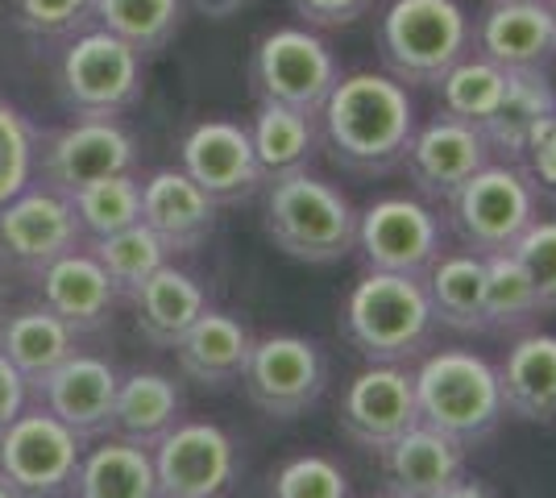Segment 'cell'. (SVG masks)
I'll return each mask as SVG.
<instances>
[{
	"label": "cell",
	"instance_id": "6da1fadb",
	"mask_svg": "<svg viewBox=\"0 0 556 498\" xmlns=\"http://www.w3.org/2000/svg\"><path fill=\"white\" fill-rule=\"evenodd\" d=\"M316 117L328 158L349 175L370 179L403 166L407 142L419 125L407 84H399L387 72L341 75Z\"/></svg>",
	"mask_w": 556,
	"mask_h": 498
},
{
	"label": "cell",
	"instance_id": "7a4b0ae2",
	"mask_svg": "<svg viewBox=\"0 0 556 498\" xmlns=\"http://www.w3.org/2000/svg\"><path fill=\"white\" fill-rule=\"evenodd\" d=\"M341 332L370 366H412L432 354L441 324L424 279L366 270L341 308Z\"/></svg>",
	"mask_w": 556,
	"mask_h": 498
},
{
	"label": "cell",
	"instance_id": "3957f363",
	"mask_svg": "<svg viewBox=\"0 0 556 498\" xmlns=\"http://www.w3.org/2000/svg\"><path fill=\"white\" fill-rule=\"evenodd\" d=\"M416 407L419 424L437 427L465 452L490 440L507 420L498 370L473 349H437L416 366Z\"/></svg>",
	"mask_w": 556,
	"mask_h": 498
},
{
	"label": "cell",
	"instance_id": "277c9868",
	"mask_svg": "<svg viewBox=\"0 0 556 498\" xmlns=\"http://www.w3.org/2000/svg\"><path fill=\"white\" fill-rule=\"evenodd\" d=\"M266 238L287 258L328 266L353 254L357 245V208L341 188L307 170L266 183Z\"/></svg>",
	"mask_w": 556,
	"mask_h": 498
},
{
	"label": "cell",
	"instance_id": "5b68a950",
	"mask_svg": "<svg viewBox=\"0 0 556 498\" xmlns=\"http://www.w3.org/2000/svg\"><path fill=\"white\" fill-rule=\"evenodd\" d=\"M469 50L473 22L462 0H391L378 22L382 67L407 88H437Z\"/></svg>",
	"mask_w": 556,
	"mask_h": 498
},
{
	"label": "cell",
	"instance_id": "8992f818",
	"mask_svg": "<svg viewBox=\"0 0 556 498\" xmlns=\"http://www.w3.org/2000/svg\"><path fill=\"white\" fill-rule=\"evenodd\" d=\"M448 225L469 254H510V245L540 220V191L519 163H486L444 204Z\"/></svg>",
	"mask_w": 556,
	"mask_h": 498
},
{
	"label": "cell",
	"instance_id": "52a82bcc",
	"mask_svg": "<svg viewBox=\"0 0 556 498\" xmlns=\"http://www.w3.org/2000/svg\"><path fill=\"white\" fill-rule=\"evenodd\" d=\"M337 79H341L337 50L312 25L266 29L250 54V88L257 104H287L303 113H320Z\"/></svg>",
	"mask_w": 556,
	"mask_h": 498
},
{
	"label": "cell",
	"instance_id": "ba28073f",
	"mask_svg": "<svg viewBox=\"0 0 556 498\" xmlns=\"http://www.w3.org/2000/svg\"><path fill=\"white\" fill-rule=\"evenodd\" d=\"M63 104L84 120H116L141 100V54L109 29L79 34L59 67Z\"/></svg>",
	"mask_w": 556,
	"mask_h": 498
},
{
	"label": "cell",
	"instance_id": "9c48e42d",
	"mask_svg": "<svg viewBox=\"0 0 556 498\" xmlns=\"http://www.w3.org/2000/svg\"><path fill=\"white\" fill-rule=\"evenodd\" d=\"M357 258L366 270L428 279L444 258V220L428 200L382 195L366 213H357Z\"/></svg>",
	"mask_w": 556,
	"mask_h": 498
},
{
	"label": "cell",
	"instance_id": "30bf717a",
	"mask_svg": "<svg viewBox=\"0 0 556 498\" xmlns=\"http://www.w3.org/2000/svg\"><path fill=\"white\" fill-rule=\"evenodd\" d=\"M241 386L250 404L266 411L270 420H300L325 399L328 361L316 341L295 336V332L254 336Z\"/></svg>",
	"mask_w": 556,
	"mask_h": 498
},
{
	"label": "cell",
	"instance_id": "8fae6325",
	"mask_svg": "<svg viewBox=\"0 0 556 498\" xmlns=\"http://www.w3.org/2000/svg\"><path fill=\"white\" fill-rule=\"evenodd\" d=\"M84 440L47 407L22 411L0 432V477L17 498H59L79 474Z\"/></svg>",
	"mask_w": 556,
	"mask_h": 498
},
{
	"label": "cell",
	"instance_id": "7c38bea8",
	"mask_svg": "<svg viewBox=\"0 0 556 498\" xmlns=\"http://www.w3.org/2000/svg\"><path fill=\"white\" fill-rule=\"evenodd\" d=\"M159 498H220L237 474V445L208 420H179L150 452Z\"/></svg>",
	"mask_w": 556,
	"mask_h": 498
},
{
	"label": "cell",
	"instance_id": "4fadbf2b",
	"mask_svg": "<svg viewBox=\"0 0 556 498\" xmlns=\"http://www.w3.org/2000/svg\"><path fill=\"white\" fill-rule=\"evenodd\" d=\"M486 163H494L486 133L478 125L448 117L441 108H437V117L416 125L407 154H403V170L416 183L419 200H428V204H448L465 179L478 175Z\"/></svg>",
	"mask_w": 556,
	"mask_h": 498
},
{
	"label": "cell",
	"instance_id": "5bb4252c",
	"mask_svg": "<svg viewBox=\"0 0 556 498\" xmlns=\"http://www.w3.org/2000/svg\"><path fill=\"white\" fill-rule=\"evenodd\" d=\"M179 170L212 204H245L266 188L250 129L237 120H200L179 145Z\"/></svg>",
	"mask_w": 556,
	"mask_h": 498
},
{
	"label": "cell",
	"instance_id": "9a60e30c",
	"mask_svg": "<svg viewBox=\"0 0 556 498\" xmlns=\"http://www.w3.org/2000/svg\"><path fill=\"white\" fill-rule=\"evenodd\" d=\"M337 424L357 449L382 452L394 436L419 424L416 407V370L412 366H366L345 386Z\"/></svg>",
	"mask_w": 556,
	"mask_h": 498
},
{
	"label": "cell",
	"instance_id": "2e32d148",
	"mask_svg": "<svg viewBox=\"0 0 556 498\" xmlns=\"http://www.w3.org/2000/svg\"><path fill=\"white\" fill-rule=\"evenodd\" d=\"M138 166V145L116 120H75L42 142V179L59 195H75L104 175H125Z\"/></svg>",
	"mask_w": 556,
	"mask_h": 498
},
{
	"label": "cell",
	"instance_id": "e0dca14e",
	"mask_svg": "<svg viewBox=\"0 0 556 498\" xmlns=\"http://www.w3.org/2000/svg\"><path fill=\"white\" fill-rule=\"evenodd\" d=\"M473 54L503 72H548L556 63V22L548 0L490 4L473 22Z\"/></svg>",
	"mask_w": 556,
	"mask_h": 498
},
{
	"label": "cell",
	"instance_id": "ac0fdd59",
	"mask_svg": "<svg viewBox=\"0 0 556 498\" xmlns=\"http://www.w3.org/2000/svg\"><path fill=\"white\" fill-rule=\"evenodd\" d=\"M79 238L84 229L71 200L50 188L22 191L0 208V245L29 270H42L47 261L79 250Z\"/></svg>",
	"mask_w": 556,
	"mask_h": 498
},
{
	"label": "cell",
	"instance_id": "d6986e66",
	"mask_svg": "<svg viewBox=\"0 0 556 498\" xmlns=\"http://www.w3.org/2000/svg\"><path fill=\"white\" fill-rule=\"evenodd\" d=\"M116 370L109 361L88 354H71L42 386H38V399L47 407L54 420L79 436V440H92L104 436L113 427V404H116Z\"/></svg>",
	"mask_w": 556,
	"mask_h": 498
},
{
	"label": "cell",
	"instance_id": "ffe728a7",
	"mask_svg": "<svg viewBox=\"0 0 556 498\" xmlns=\"http://www.w3.org/2000/svg\"><path fill=\"white\" fill-rule=\"evenodd\" d=\"M378 457L394 498H437L465 474V449L428 424H412Z\"/></svg>",
	"mask_w": 556,
	"mask_h": 498
},
{
	"label": "cell",
	"instance_id": "44dd1931",
	"mask_svg": "<svg viewBox=\"0 0 556 498\" xmlns=\"http://www.w3.org/2000/svg\"><path fill=\"white\" fill-rule=\"evenodd\" d=\"M141 225L163 241L170 254H191L216 229V204L184 170L166 166L141 183Z\"/></svg>",
	"mask_w": 556,
	"mask_h": 498
},
{
	"label": "cell",
	"instance_id": "7402d4cb",
	"mask_svg": "<svg viewBox=\"0 0 556 498\" xmlns=\"http://www.w3.org/2000/svg\"><path fill=\"white\" fill-rule=\"evenodd\" d=\"M38 283H42V308L54 311L75 336L109 324L116 291L109 283V274H104V266L92 254L71 250L63 258L47 261L38 270Z\"/></svg>",
	"mask_w": 556,
	"mask_h": 498
},
{
	"label": "cell",
	"instance_id": "603a6c76",
	"mask_svg": "<svg viewBox=\"0 0 556 498\" xmlns=\"http://www.w3.org/2000/svg\"><path fill=\"white\" fill-rule=\"evenodd\" d=\"M507 416L523 424H556V336L553 332H519L507 357L494 366Z\"/></svg>",
	"mask_w": 556,
	"mask_h": 498
},
{
	"label": "cell",
	"instance_id": "cb8c5ba5",
	"mask_svg": "<svg viewBox=\"0 0 556 498\" xmlns=\"http://www.w3.org/2000/svg\"><path fill=\"white\" fill-rule=\"evenodd\" d=\"M250 349H254V332L245 329L237 316H229V311H204L175 341V361H179L184 379L200 382L208 391H225L232 382H241Z\"/></svg>",
	"mask_w": 556,
	"mask_h": 498
},
{
	"label": "cell",
	"instance_id": "d4e9b609",
	"mask_svg": "<svg viewBox=\"0 0 556 498\" xmlns=\"http://www.w3.org/2000/svg\"><path fill=\"white\" fill-rule=\"evenodd\" d=\"M184 420V391L179 382L166 374H129L116 382V404H113V432L116 440L138 445V449H154L170 427Z\"/></svg>",
	"mask_w": 556,
	"mask_h": 498
},
{
	"label": "cell",
	"instance_id": "484cf974",
	"mask_svg": "<svg viewBox=\"0 0 556 498\" xmlns=\"http://www.w3.org/2000/svg\"><path fill=\"white\" fill-rule=\"evenodd\" d=\"M129 304L138 311L141 341H150L154 349H175V341L208 311L204 286L195 283L187 270H175L170 261L159 266V270L138 286V295H134Z\"/></svg>",
	"mask_w": 556,
	"mask_h": 498
},
{
	"label": "cell",
	"instance_id": "4316f807",
	"mask_svg": "<svg viewBox=\"0 0 556 498\" xmlns=\"http://www.w3.org/2000/svg\"><path fill=\"white\" fill-rule=\"evenodd\" d=\"M250 142H254L257 166L270 179L307 170L312 158L320 154V117L303 113V108H287V104H257L254 125H250Z\"/></svg>",
	"mask_w": 556,
	"mask_h": 498
},
{
	"label": "cell",
	"instance_id": "83f0119b",
	"mask_svg": "<svg viewBox=\"0 0 556 498\" xmlns=\"http://www.w3.org/2000/svg\"><path fill=\"white\" fill-rule=\"evenodd\" d=\"M556 113V88L548 72H507V92L503 104L486 120V142L503 163H519L535 129Z\"/></svg>",
	"mask_w": 556,
	"mask_h": 498
},
{
	"label": "cell",
	"instance_id": "f1b7e54d",
	"mask_svg": "<svg viewBox=\"0 0 556 498\" xmlns=\"http://www.w3.org/2000/svg\"><path fill=\"white\" fill-rule=\"evenodd\" d=\"M0 354L17 366L25 386H42V382L75 354V332L47 308H25L9 316V324L0 329Z\"/></svg>",
	"mask_w": 556,
	"mask_h": 498
},
{
	"label": "cell",
	"instance_id": "f546056e",
	"mask_svg": "<svg viewBox=\"0 0 556 498\" xmlns=\"http://www.w3.org/2000/svg\"><path fill=\"white\" fill-rule=\"evenodd\" d=\"M428 299L437 311V324L462 336H486L482 329V291H486V258L482 254H444L428 270Z\"/></svg>",
	"mask_w": 556,
	"mask_h": 498
},
{
	"label": "cell",
	"instance_id": "4dcf8cb0",
	"mask_svg": "<svg viewBox=\"0 0 556 498\" xmlns=\"http://www.w3.org/2000/svg\"><path fill=\"white\" fill-rule=\"evenodd\" d=\"M79 498H159L154 482V461L150 449L125 445V440H104L79 461L75 474Z\"/></svg>",
	"mask_w": 556,
	"mask_h": 498
},
{
	"label": "cell",
	"instance_id": "1f68e13d",
	"mask_svg": "<svg viewBox=\"0 0 556 498\" xmlns=\"http://www.w3.org/2000/svg\"><path fill=\"white\" fill-rule=\"evenodd\" d=\"M184 0H92V22L138 54H159L184 29Z\"/></svg>",
	"mask_w": 556,
	"mask_h": 498
},
{
	"label": "cell",
	"instance_id": "d6a6232c",
	"mask_svg": "<svg viewBox=\"0 0 556 498\" xmlns=\"http://www.w3.org/2000/svg\"><path fill=\"white\" fill-rule=\"evenodd\" d=\"M540 299L532 279L510 254L486 258V291H482V329L490 336H519L540 320Z\"/></svg>",
	"mask_w": 556,
	"mask_h": 498
},
{
	"label": "cell",
	"instance_id": "836d02e7",
	"mask_svg": "<svg viewBox=\"0 0 556 498\" xmlns=\"http://www.w3.org/2000/svg\"><path fill=\"white\" fill-rule=\"evenodd\" d=\"M437 92H441V113L486 129V120L494 117V108L503 104V92H507V72L469 50L462 63L444 72Z\"/></svg>",
	"mask_w": 556,
	"mask_h": 498
},
{
	"label": "cell",
	"instance_id": "e575fe53",
	"mask_svg": "<svg viewBox=\"0 0 556 498\" xmlns=\"http://www.w3.org/2000/svg\"><path fill=\"white\" fill-rule=\"evenodd\" d=\"M92 258L104 266V274H109V283H113L116 299H134L138 295V286L166 266L170 258V250H166L163 241L154 238L141 220L134 225H125V229H116L109 238H92Z\"/></svg>",
	"mask_w": 556,
	"mask_h": 498
},
{
	"label": "cell",
	"instance_id": "d590c367",
	"mask_svg": "<svg viewBox=\"0 0 556 498\" xmlns=\"http://www.w3.org/2000/svg\"><path fill=\"white\" fill-rule=\"evenodd\" d=\"M75 220L88 238H109L116 229L141 220V183L134 179V170L125 175H104L88 188H79L75 195H67Z\"/></svg>",
	"mask_w": 556,
	"mask_h": 498
},
{
	"label": "cell",
	"instance_id": "8d00e7d4",
	"mask_svg": "<svg viewBox=\"0 0 556 498\" xmlns=\"http://www.w3.org/2000/svg\"><path fill=\"white\" fill-rule=\"evenodd\" d=\"M270 498H353V486L332 457L303 452V457H291L275 470Z\"/></svg>",
	"mask_w": 556,
	"mask_h": 498
},
{
	"label": "cell",
	"instance_id": "74e56055",
	"mask_svg": "<svg viewBox=\"0 0 556 498\" xmlns=\"http://www.w3.org/2000/svg\"><path fill=\"white\" fill-rule=\"evenodd\" d=\"M510 258L532 279L540 311H556V220H535L532 229L510 245Z\"/></svg>",
	"mask_w": 556,
	"mask_h": 498
},
{
	"label": "cell",
	"instance_id": "f35d334b",
	"mask_svg": "<svg viewBox=\"0 0 556 498\" xmlns=\"http://www.w3.org/2000/svg\"><path fill=\"white\" fill-rule=\"evenodd\" d=\"M34 175V133L17 108L0 100V208L22 195Z\"/></svg>",
	"mask_w": 556,
	"mask_h": 498
},
{
	"label": "cell",
	"instance_id": "ab89813d",
	"mask_svg": "<svg viewBox=\"0 0 556 498\" xmlns=\"http://www.w3.org/2000/svg\"><path fill=\"white\" fill-rule=\"evenodd\" d=\"M17 22L38 38H71L92 22V0H17Z\"/></svg>",
	"mask_w": 556,
	"mask_h": 498
},
{
	"label": "cell",
	"instance_id": "60d3db41",
	"mask_svg": "<svg viewBox=\"0 0 556 498\" xmlns=\"http://www.w3.org/2000/svg\"><path fill=\"white\" fill-rule=\"evenodd\" d=\"M519 166H523V175L532 179V188L540 195H553L556 200V113L535 129V138L528 142Z\"/></svg>",
	"mask_w": 556,
	"mask_h": 498
},
{
	"label": "cell",
	"instance_id": "b9f144b4",
	"mask_svg": "<svg viewBox=\"0 0 556 498\" xmlns=\"http://www.w3.org/2000/svg\"><path fill=\"white\" fill-rule=\"evenodd\" d=\"M291 9L312 29H345L370 13L374 0H291Z\"/></svg>",
	"mask_w": 556,
	"mask_h": 498
},
{
	"label": "cell",
	"instance_id": "7bdbcfd3",
	"mask_svg": "<svg viewBox=\"0 0 556 498\" xmlns=\"http://www.w3.org/2000/svg\"><path fill=\"white\" fill-rule=\"evenodd\" d=\"M25 391H29V386H25V379L17 374V366L0 354V432L25 411Z\"/></svg>",
	"mask_w": 556,
	"mask_h": 498
},
{
	"label": "cell",
	"instance_id": "ee69618b",
	"mask_svg": "<svg viewBox=\"0 0 556 498\" xmlns=\"http://www.w3.org/2000/svg\"><path fill=\"white\" fill-rule=\"evenodd\" d=\"M187 9H195L200 17H208V22H229V17H237L250 0H184Z\"/></svg>",
	"mask_w": 556,
	"mask_h": 498
},
{
	"label": "cell",
	"instance_id": "f6af8a7d",
	"mask_svg": "<svg viewBox=\"0 0 556 498\" xmlns=\"http://www.w3.org/2000/svg\"><path fill=\"white\" fill-rule=\"evenodd\" d=\"M437 498H498L494 490H490L482 477H469V474H462L448 490H441Z\"/></svg>",
	"mask_w": 556,
	"mask_h": 498
},
{
	"label": "cell",
	"instance_id": "bcb514c9",
	"mask_svg": "<svg viewBox=\"0 0 556 498\" xmlns=\"http://www.w3.org/2000/svg\"><path fill=\"white\" fill-rule=\"evenodd\" d=\"M0 498H17V490H13V486H9L4 477H0Z\"/></svg>",
	"mask_w": 556,
	"mask_h": 498
},
{
	"label": "cell",
	"instance_id": "7dc6e473",
	"mask_svg": "<svg viewBox=\"0 0 556 498\" xmlns=\"http://www.w3.org/2000/svg\"><path fill=\"white\" fill-rule=\"evenodd\" d=\"M548 13H553V22H556V0H548Z\"/></svg>",
	"mask_w": 556,
	"mask_h": 498
},
{
	"label": "cell",
	"instance_id": "c3c4849f",
	"mask_svg": "<svg viewBox=\"0 0 556 498\" xmlns=\"http://www.w3.org/2000/svg\"><path fill=\"white\" fill-rule=\"evenodd\" d=\"M486 4H515V0H486Z\"/></svg>",
	"mask_w": 556,
	"mask_h": 498
},
{
	"label": "cell",
	"instance_id": "681fc988",
	"mask_svg": "<svg viewBox=\"0 0 556 498\" xmlns=\"http://www.w3.org/2000/svg\"><path fill=\"white\" fill-rule=\"evenodd\" d=\"M382 498H394V495H382Z\"/></svg>",
	"mask_w": 556,
	"mask_h": 498
}]
</instances>
